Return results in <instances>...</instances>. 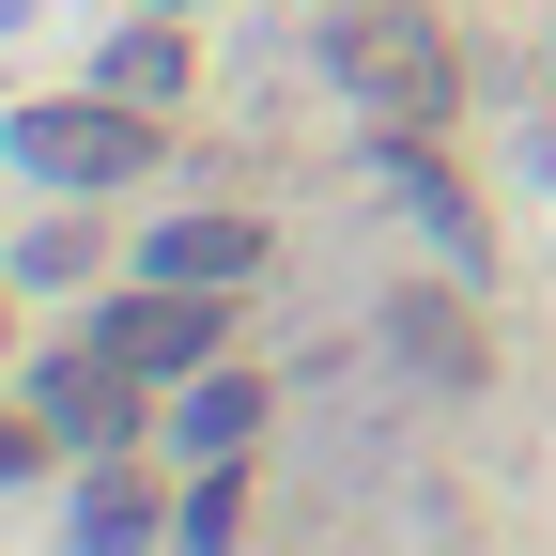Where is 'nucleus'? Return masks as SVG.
<instances>
[{"instance_id":"nucleus-1","label":"nucleus","mask_w":556,"mask_h":556,"mask_svg":"<svg viewBox=\"0 0 556 556\" xmlns=\"http://www.w3.org/2000/svg\"><path fill=\"white\" fill-rule=\"evenodd\" d=\"M325 62H340V93H356V109H387V124H433V109H448V78H464L448 16H417V0H340Z\"/></svg>"},{"instance_id":"nucleus-2","label":"nucleus","mask_w":556,"mask_h":556,"mask_svg":"<svg viewBox=\"0 0 556 556\" xmlns=\"http://www.w3.org/2000/svg\"><path fill=\"white\" fill-rule=\"evenodd\" d=\"M93 340H109L124 371H201L232 325H217V278H139V294H109V309H93Z\"/></svg>"},{"instance_id":"nucleus-3","label":"nucleus","mask_w":556,"mask_h":556,"mask_svg":"<svg viewBox=\"0 0 556 556\" xmlns=\"http://www.w3.org/2000/svg\"><path fill=\"white\" fill-rule=\"evenodd\" d=\"M139 155H155V124H139V93L124 109H16V170H47V186H124Z\"/></svg>"},{"instance_id":"nucleus-4","label":"nucleus","mask_w":556,"mask_h":556,"mask_svg":"<svg viewBox=\"0 0 556 556\" xmlns=\"http://www.w3.org/2000/svg\"><path fill=\"white\" fill-rule=\"evenodd\" d=\"M139 387H155V371H124L109 340H62V356L31 371V402H47L78 448H124V433H139Z\"/></svg>"},{"instance_id":"nucleus-5","label":"nucleus","mask_w":556,"mask_h":556,"mask_svg":"<svg viewBox=\"0 0 556 556\" xmlns=\"http://www.w3.org/2000/svg\"><path fill=\"white\" fill-rule=\"evenodd\" d=\"M139 263H155V278H217V294H232V278L263 263V232H248V217H186V232H155Z\"/></svg>"},{"instance_id":"nucleus-6","label":"nucleus","mask_w":556,"mask_h":556,"mask_svg":"<svg viewBox=\"0 0 556 556\" xmlns=\"http://www.w3.org/2000/svg\"><path fill=\"white\" fill-rule=\"evenodd\" d=\"M387 325H402V356H417V371H448V387H479V309H448V294H402Z\"/></svg>"},{"instance_id":"nucleus-7","label":"nucleus","mask_w":556,"mask_h":556,"mask_svg":"<svg viewBox=\"0 0 556 556\" xmlns=\"http://www.w3.org/2000/svg\"><path fill=\"white\" fill-rule=\"evenodd\" d=\"M248 433H263V387H248V371H186V448H217V464H232Z\"/></svg>"},{"instance_id":"nucleus-8","label":"nucleus","mask_w":556,"mask_h":556,"mask_svg":"<svg viewBox=\"0 0 556 556\" xmlns=\"http://www.w3.org/2000/svg\"><path fill=\"white\" fill-rule=\"evenodd\" d=\"M109 93L170 109V93H186V31H124V47H109Z\"/></svg>"},{"instance_id":"nucleus-9","label":"nucleus","mask_w":556,"mask_h":556,"mask_svg":"<svg viewBox=\"0 0 556 556\" xmlns=\"http://www.w3.org/2000/svg\"><path fill=\"white\" fill-rule=\"evenodd\" d=\"M78 526H93V541H139V526H155V495H139V479H93Z\"/></svg>"},{"instance_id":"nucleus-10","label":"nucleus","mask_w":556,"mask_h":556,"mask_svg":"<svg viewBox=\"0 0 556 556\" xmlns=\"http://www.w3.org/2000/svg\"><path fill=\"white\" fill-rule=\"evenodd\" d=\"M232 510H248L232 479H186V495H170V526H186V541H232Z\"/></svg>"},{"instance_id":"nucleus-11","label":"nucleus","mask_w":556,"mask_h":556,"mask_svg":"<svg viewBox=\"0 0 556 556\" xmlns=\"http://www.w3.org/2000/svg\"><path fill=\"white\" fill-rule=\"evenodd\" d=\"M47 433H62L47 402H31V417H0V479H31V464H47Z\"/></svg>"},{"instance_id":"nucleus-12","label":"nucleus","mask_w":556,"mask_h":556,"mask_svg":"<svg viewBox=\"0 0 556 556\" xmlns=\"http://www.w3.org/2000/svg\"><path fill=\"white\" fill-rule=\"evenodd\" d=\"M155 16H201V0H155Z\"/></svg>"}]
</instances>
